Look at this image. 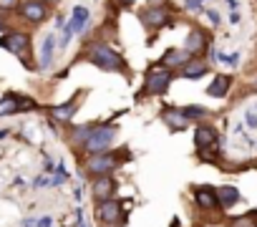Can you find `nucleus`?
Here are the masks:
<instances>
[{
  "label": "nucleus",
  "instance_id": "1",
  "mask_svg": "<svg viewBox=\"0 0 257 227\" xmlns=\"http://www.w3.org/2000/svg\"><path fill=\"white\" fill-rule=\"evenodd\" d=\"M86 61H91V63H93L96 68H101V71H113V73L126 71L123 58H121L116 51H111L108 46H103V43H96L93 48H88Z\"/></svg>",
  "mask_w": 257,
  "mask_h": 227
},
{
  "label": "nucleus",
  "instance_id": "2",
  "mask_svg": "<svg viewBox=\"0 0 257 227\" xmlns=\"http://www.w3.org/2000/svg\"><path fill=\"white\" fill-rule=\"evenodd\" d=\"M172 68H167V66H154V68H149L147 71V81H144V88H139V93H137V98H147V96H162L167 88H169V83H172Z\"/></svg>",
  "mask_w": 257,
  "mask_h": 227
},
{
  "label": "nucleus",
  "instance_id": "3",
  "mask_svg": "<svg viewBox=\"0 0 257 227\" xmlns=\"http://www.w3.org/2000/svg\"><path fill=\"white\" fill-rule=\"evenodd\" d=\"M116 139V127H96L93 134L83 142V149L88 154H98V152H106Z\"/></svg>",
  "mask_w": 257,
  "mask_h": 227
},
{
  "label": "nucleus",
  "instance_id": "4",
  "mask_svg": "<svg viewBox=\"0 0 257 227\" xmlns=\"http://www.w3.org/2000/svg\"><path fill=\"white\" fill-rule=\"evenodd\" d=\"M116 167H118V154L116 152H98V154H91L88 162H86V172L93 174V177L108 174Z\"/></svg>",
  "mask_w": 257,
  "mask_h": 227
},
{
  "label": "nucleus",
  "instance_id": "5",
  "mask_svg": "<svg viewBox=\"0 0 257 227\" xmlns=\"http://www.w3.org/2000/svg\"><path fill=\"white\" fill-rule=\"evenodd\" d=\"M0 48H6V51H11L13 56H26L28 53V48H31V36L28 33H18V31H11V33H6L3 38H0Z\"/></svg>",
  "mask_w": 257,
  "mask_h": 227
},
{
  "label": "nucleus",
  "instance_id": "6",
  "mask_svg": "<svg viewBox=\"0 0 257 227\" xmlns=\"http://www.w3.org/2000/svg\"><path fill=\"white\" fill-rule=\"evenodd\" d=\"M96 217H98V222H116L118 217H121V202L118 199H113V197H108V199H98V204H96Z\"/></svg>",
  "mask_w": 257,
  "mask_h": 227
},
{
  "label": "nucleus",
  "instance_id": "7",
  "mask_svg": "<svg viewBox=\"0 0 257 227\" xmlns=\"http://www.w3.org/2000/svg\"><path fill=\"white\" fill-rule=\"evenodd\" d=\"M139 21H142L147 28L157 31V28L167 26V21H169V11H167L164 6H162V8H147V11L139 16Z\"/></svg>",
  "mask_w": 257,
  "mask_h": 227
},
{
  "label": "nucleus",
  "instance_id": "8",
  "mask_svg": "<svg viewBox=\"0 0 257 227\" xmlns=\"http://www.w3.org/2000/svg\"><path fill=\"white\" fill-rule=\"evenodd\" d=\"M217 132L212 129V127H197V132H194V147L204 154L207 149H217Z\"/></svg>",
  "mask_w": 257,
  "mask_h": 227
},
{
  "label": "nucleus",
  "instance_id": "9",
  "mask_svg": "<svg viewBox=\"0 0 257 227\" xmlns=\"http://www.w3.org/2000/svg\"><path fill=\"white\" fill-rule=\"evenodd\" d=\"M162 122L169 127V132H182L189 124V119L182 113V108H164L162 111Z\"/></svg>",
  "mask_w": 257,
  "mask_h": 227
},
{
  "label": "nucleus",
  "instance_id": "10",
  "mask_svg": "<svg viewBox=\"0 0 257 227\" xmlns=\"http://www.w3.org/2000/svg\"><path fill=\"white\" fill-rule=\"evenodd\" d=\"M207 73V63L202 61V58H189L182 68H179V76L182 78H189V81H197V78H202Z\"/></svg>",
  "mask_w": 257,
  "mask_h": 227
},
{
  "label": "nucleus",
  "instance_id": "11",
  "mask_svg": "<svg viewBox=\"0 0 257 227\" xmlns=\"http://www.w3.org/2000/svg\"><path fill=\"white\" fill-rule=\"evenodd\" d=\"M194 199H197V204H199L202 209H214V207H219L217 189H212V187H197V189H194Z\"/></svg>",
  "mask_w": 257,
  "mask_h": 227
},
{
  "label": "nucleus",
  "instance_id": "12",
  "mask_svg": "<svg viewBox=\"0 0 257 227\" xmlns=\"http://www.w3.org/2000/svg\"><path fill=\"white\" fill-rule=\"evenodd\" d=\"M53 53H56V33H48V36L43 38V43H41V56H38V63H41L43 71L51 68V63H53Z\"/></svg>",
  "mask_w": 257,
  "mask_h": 227
},
{
  "label": "nucleus",
  "instance_id": "13",
  "mask_svg": "<svg viewBox=\"0 0 257 227\" xmlns=\"http://www.w3.org/2000/svg\"><path fill=\"white\" fill-rule=\"evenodd\" d=\"M189 58H192V53H187L184 48H169L162 56V66H167V68H182Z\"/></svg>",
  "mask_w": 257,
  "mask_h": 227
},
{
  "label": "nucleus",
  "instance_id": "14",
  "mask_svg": "<svg viewBox=\"0 0 257 227\" xmlns=\"http://www.w3.org/2000/svg\"><path fill=\"white\" fill-rule=\"evenodd\" d=\"M229 86H232V76L219 73V76H214L212 83L207 86V96H212V98H222V96H227Z\"/></svg>",
  "mask_w": 257,
  "mask_h": 227
},
{
  "label": "nucleus",
  "instance_id": "15",
  "mask_svg": "<svg viewBox=\"0 0 257 227\" xmlns=\"http://www.w3.org/2000/svg\"><path fill=\"white\" fill-rule=\"evenodd\" d=\"M93 197H98V199H108V197H113V192H116V182L108 177V174H101V177H96V182H93Z\"/></svg>",
  "mask_w": 257,
  "mask_h": 227
},
{
  "label": "nucleus",
  "instance_id": "16",
  "mask_svg": "<svg viewBox=\"0 0 257 227\" xmlns=\"http://www.w3.org/2000/svg\"><path fill=\"white\" fill-rule=\"evenodd\" d=\"M78 96H81V93H76L68 103L53 106V108H51V117L58 119V122H71V119H73V113H76V108H78Z\"/></svg>",
  "mask_w": 257,
  "mask_h": 227
},
{
  "label": "nucleus",
  "instance_id": "17",
  "mask_svg": "<svg viewBox=\"0 0 257 227\" xmlns=\"http://www.w3.org/2000/svg\"><path fill=\"white\" fill-rule=\"evenodd\" d=\"M88 18H91V13H88L86 6H76V8H73V21L68 23V28L73 31V36L83 33V28L88 26Z\"/></svg>",
  "mask_w": 257,
  "mask_h": 227
},
{
  "label": "nucleus",
  "instance_id": "18",
  "mask_svg": "<svg viewBox=\"0 0 257 227\" xmlns=\"http://www.w3.org/2000/svg\"><path fill=\"white\" fill-rule=\"evenodd\" d=\"M21 16H23L26 21H31V23H41V21L46 18V6H43V3H26V6L21 8Z\"/></svg>",
  "mask_w": 257,
  "mask_h": 227
},
{
  "label": "nucleus",
  "instance_id": "19",
  "mask_svg": "<svg viewBox=\"0 0 257 227\" xmlns=\"http://www.w3.org/2000/svg\"><path fill=\"white\" fill-rule=\"evenodd\" d=\"M18 93H6L0 96V117H11V113H18Z\"/></svg>",
  "mask_w": 257,
  "mask_h": 227
},
{
  "label": "nucleus",
  "instance_id": "20",
  "mask_svg": "<svg viewBox=\"0 0 257 227\" xmlns=\"http://www.w3.org/2000/svg\"><path fill=\"white\" fill-rule=\"evenodd\" d=\"M217 197H219V204L222 207H234L239 202V189H234V187H219L217 189Z\"/></svg>",
  "mask_w": 257,
  "mask_h": 227
},
{
  "label": "nucleus",
  "instance_id": "21",
  "mask_svg": "<svg viewBox=\"0 0 257 227\" xmlns=\"http://www.w3.org/2000/svg\"><path fill=\"white\" fill-rule=\"evenodd\" d=\"M202 48H204V33L192 31V33L187 36V41H184V51H187V53H199Z\"/></svg>",
  "mask_w": 257,
  "mask_h": 227
},
{
  "label": "nucleus",
  "instance_id": "22",
  "mask_svg": "<svg viewBox=\"0 0 257 227\" xmlns=\"http://www.w3.org/2000/svg\"><path fill=\"white\" fill-rule=\"evenodd\" d=\"M229 227H257V212H249V214L234 217V219L229 222Z\"/></svg>",
  "mask_w": 257,
  "mask_h": 227
},
{
  "label": "nucleus",
  "instance_id": "23",
  "mask_svg": "<svg viewBox=\"0 0 257 227\" xmlns=\"http://www.w3.org/2000/svg\"><path fill=\"white\" fill-rule=\"evenodd\" d=\"M96 127H98V124H83V127H76V129H73V139L83 144V142L93 134V129H96Z\"/></svg>",
  "mask_w": 257,
  "mask_h": 227
},
{
  "label": "nucleus",
  "instance_id": "24",
  "mask_svg": "<svg viewBox=\"0 0 257 227\" xmlns=\"http://www.w3.org/2000/svg\"><path fill=\"white\" fill-rule=\"evenodd\" d=\"M182 113L192 122V119H204V117H207V108H204V106H184Z\"/></svg>",
  "mask_w": 257,
  "mask_h": 227
},
{
  "label": "nucleus",
  "instance_id": "25",
  "mask_svg": "<svg viewBox=\"0 0 257 227\" xmlns=\"http://www.w3.org/2000/svg\"><path fill=\"white\" fill-rule=\"evenodd\" d=\"M71 38H73V31L66 26V31H63V33H61V38L56 41V48H58V51H66V48H68V43H71Z\"/></svg>",
  "mask_w": 257,
  "mask_h": 227
},
{
  "label": "nucleus",
  "instance_id": "26",
  "mask_svg": "<svg viewBox=\"0 0 257 227\" xmlns=\"http://www.w3.org/2000/svg\"><path fill=\"white\" fill-rule=\"evenodd\" d=\"M63 182H68V172H66L63 164H58L56 167V177L51 179V184H63Z\"/></svg>",
  "mask_w": 257,
  "mask_h": 227
},
{
  "label": "nucleus",
  "instance_id": "27",
  "mask_svg": "<svg viewBox=\"0 0 257 227\" xmlns=\"http://www.w3.org/2000/svg\"><path fill=\"white\" fill-rule=\"evenodd\" d=\"M244 122H247L249 129L257 132V113H254V111H244Z\"/></svg>",
  "mask_w": 257,
  "mask_h": 227
},
{
  "label": "nucleus",
  "instance_id": "28",
  "mask_svg": "<svg viewBox=\"0 0 257 227\" xmlns=\"http://www.w3.org/2000/svg\"><path fill=\"white\" fill-rule=\"evenodd\" d=\"M204 16L209 18L212 26H219V13H217V11H204Z\"/></svg>",
  "mask_w": 257,
  "mask_h": 227
},
{
  "label": "nucleus",
  "instance_id": "29",
  "mask_svg": "<svg viewBox=\"0 0 257 227\" xmlns=\"http://www.w3.org/2000/svg\"><path fill=\"white\" fill-rule=\"evenodd\" d=\"M18 6V0H0V11H11Z\"/></svg>",
  "mask_w": 257,
  "mask_h": 227
},
{
  "label": "nucleus",
  "instance_id": "30",
  "mask_svg": "<svg viewBox=\"0 0 257 227\" xmlns=\"http://www.w3.org/2000/svg\"><path fill=\"white\" fill-rule=\"evenodd\" d=\"M38 227H51V217H48V214H43V217L38 219Z\"/></svg>",
  "mask_w": 257,
  "mask_h": 227
},
{
  "label": "nucleus",
  "instance_id": "31",
  "mask_svg": "<svg viewBox=\"0 0 257 227\" xmlns=\"http://www.w3.org/2000/svg\"><path fill=\"white\" fill-rule=\"evenodd\" d=\"M167 6V0H149V8H162Z\"/></svg>",
  "mask_w": 257,
  "mask_h": 227
},
{
  "label": "nucleus",
  "instance_id": "32",
  "mask_svg": "<svg viewBox=\"0 0 257 227\" xmlns=\"http://www.w3.org/2000/svg\"><path fill=\"white\" fill-rule=\"evenodd\" d=\"M51 184V179H46V177H38L36 179V187H48Z\"/></svg>",
  "mask_w": 257,
  "mask_h": 227
},
{
  "label": "nucleus",
  "instance_id": "33",
  "mask_svg": "<svg viewBox=\"0 0 257 227\" xmlns=\"http://www.w3.org/2000/svg\"><path fill=\"white\" fill-rule=\"evenodd\" d=\"M116 3H118L121 8H132V6H134V0H116Z\"/></svg>",
  "mask_w": 257,
  "mask_h": 227
},
{
  "label": "nucleus",
  "instance_id": "34",
  "mask_svg": "<svg viewBox=\"0 0 257 227\" xmlns=\"http://www.w3.org/2000/svg\"><path fill=\"white\" fill-rule=\"evenodd\" d=\"M56 28H66V16H58L56 18Z\"/></svg>",
  "mask_w": 257,
  "mask_h": 227
},
{
  "label": "nucleus",
  "instance_id": "35",
  "mask_svg": "<svg viewBox=\"0 0 257 227\" xmlns=\"http://www.w3.org/2000/svg\"><path fill=\"white\" fill-rule=\"evenodd\" d=\"M73 199H76V202H81V199H83V189H81V187H76V192H73Z\"/></svg>",
  "mask_w": 257,
  "mask_h": 227
},
{
  "label": "nucleus",
  "instance_id": "36",
  "mask_svg": "<svg viewBox=\"0 0 257 227\" xmlns=\"http://www.w3.org/2000/svg\"><path fill=\"white\" fill-rule=\"evenodd\" d=\"M229 23H234V26L239 23V13H237V11H234V13H229Z\"/></svg>",
  "mask_w": 257,
  "mask_h": 227
},
{
  "label": "nucleus",
  "instance_id": "37",
  "mask_svg": "<svg viewBox=\"0 0 257 227\" xmlns=\"http://www.w3.org/2000/svg\"><path fill=\"white\" fill-rule=\"evenodd\" d=\"M23 227H38V219H26Z\"/></svg>",
  "mask_w": 257,
  "mask_h": 227
},
{
  "label": "nucleus",
  "instance_id": "38",
  "mask_svg": "<svg viewBox=\"0 0 257 227\" xmlns=\"http://www.w3.org/2000/svg\"><path fill=\"white\" fill-rule=\"evenodd\" d=\"M8 137V129H0V139H6Z\"/></svg>",
  "mask_w": 257,
  "mask_h": 227
},
{
  "label": "nucleus",
  "instance_id": "39",
  "mask_svg": "<svg viewBox=\"0 0 257 227\" xmlns=\"http://www.w3.org/2000/svg\"><path fill=\"white\" fill-rule=\"evenodd\" d=\"M3 28H6V21H3V18H0V31H3Z\"/></svg>",
  "mask_w": 257,
  "mask_h": 227
},
{
  "label": "nucleus",
  "instance_id": "40",
  "mask_svg": "<svg viewBox=\"0 0 257 227\" xmlns=\"http://www.w3.org/2000/svg\"><path fill=\"white\" fill-rule=\"evenodd\" d=\"M254 88H257V81H254Z\"/></svg>",
  "mask_w": 257,
  "mask_h": 227
},
{
  "label": "nucleus",
  "instance_id": "41",
  "mask_svg": "<svg viewBox=\"0 0 257 227\" xmlns=\"http://www.w3.org/2000/svg\"><path fill=\"white\" fill-rule=\"evenodd\" d=\"M78 227H83V224H78Z\"/></svg>",
  "mask_w": 257,
  "mask_h": 227
}]
</instances>
